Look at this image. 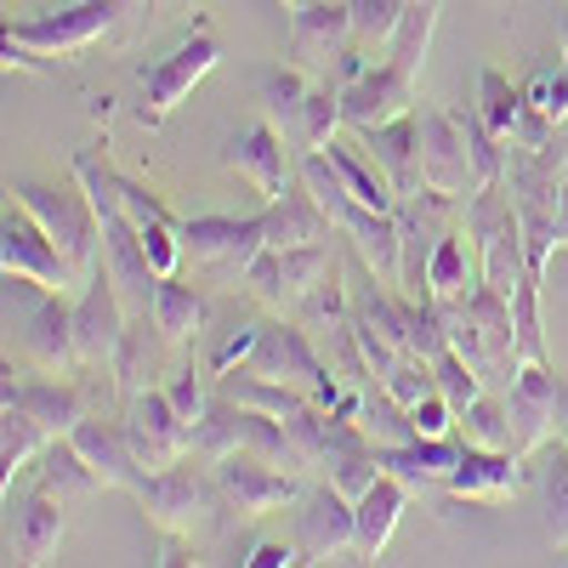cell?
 Here are the masks:
<instances>
[{"instance_id": "obj_1", "label": "cell", "mask_w": 568, "mask_h": 568, "mask_svg": "<svg viewBox=\"0 0 568 568\" xmlns=\"http://www.w3.org/2000/svg\"><path fill=\"white\" fill-rule=\"evenodd\" d=\"M200 460V455H194ZM194 460H176V466H165V471H142L136 478V506L149 511V524L160 529V535H171V540H187V535H200L205 524H211V511L216 506H227L222 500V484H216V471H200Z\"/></svg>"}, {"instance_id": "obj_2", "label": "cell", "mask_w": 568, "mask_h": 568, "mask_svg": "<svg viewBox=\"0 0 568 568\" xmlns=\"http://www.w3.org/2000/svg\"><path fill=\"white\" fill-rule=\"evenodd\" d=\"M466 233H471V245H478L484 284L511 296L517 284L529 278V262H524V211H517L506 182H489L466 200Z\"/></svg>"}, {"instance_id": "obj_3", "label": "cell", "mask_w": 568, "mask_h": 568, "mask_svg": "<svg viewBox=\"0 0 568 568\" xmlns=\"http://www.w3.org/2000/svg\"><path fill=\"white\" fill-rule=\"evenodd\" d=\"M18 194V205L52 233V245L74 262V273L80 278H91L103 262H98V245H103V216H98V205H91V194L74 182V187H40V182H18L12 187Z\"/></svg>"}, {"instance_id": "obj_4", "label": "cell", "mask_w": 568, "mask_h": 568, "mask_svg": "<svg viewBox=\"0 0 568 568\" xmlns=\"http://www.w3.org/2000/svg\"><path fill=\"white\" fill-rule=\"evenodd\" d=\"M329 273H336V245H302V251H262L245 267V284H251V296L267 313L296 318L302 302L318 291Z\"/></svg>"}, {"instance_id": "obj_5", "label": "cell", "mask_w": 568, "mask_h": 568, "mask_svg": "<svg viewBox=\"0 0 568 568\" xmlns=\"http://www.w3.org/2000/svg\"><path fill=\"white\" fill-rule=\"evenodd\" d=\"M0 267H7V284H34L40 296H63L74 284H85L74 273V262L52 245V233H45L23 205L7 211V222H0Z\"/></svg>"}, {"instance_id": "obj_6", "label": "cell", "mask_w": 568, "mask_h": 568, "mask_svg": "<svg viewBox=\"0 0 568 568\" xmlns=\"http://www.w3.org/2000/svg\"><path fill=\"white\" fill-rule=\"evenodd\" d=\"M222 63V45H216V34L211 29H194L176 52H165L154 69H142V109H136V120L142 125H165L182 103H187V91H194L211 69Z\"/></svg>"}, {"instance_id": "obj_7", "label": "cell", "mask_w": 568, "mask_h": 568, "mask_svg": "<svg viewBox=\"0 0 568 568\" xmlns=\"http://www.w3.org/2000/svg\"><path fill=\"white\" fill-rule=\"evenodd\" d=\"M415 131H420V182L444 200H471L478 194V171H471V149H466V125L455 109L420 103L415 109Z\"/></svg>"}, {"instance_id": "obj_8", "label": "cell", "mask_w": 568, "mask_h": 568, "mask_svg": "<svg viewBox=\"0 0 568 568\" xmlns=\"http://www.w3.org/2000/svg\"><path fill=\"white\" fill-rule=\"evenodd\" d=\"M353 52V12L329 7V0H307L291 12V34H284V63L302 69L307 80H336V63Z\"/></svg>"}, {"instance_id": "obj_9", "label": "cell", "mask_w": 568, "mask_h": 568, "mask_svg": "<svg viewBox=\"0 0 568 568\" xmlns=\"http://www.w3.org/2000/svg\"><path fill=\"white\" fill-rule=\"evenodd\" d=\"M103 34H114V0H74V7L34 12V18L7 23V40L29 45V52H40V58L85 52V45H98Z\"/></svg>"}, {"instance_id": "obj_10", "label": "cell", "mask_w": 568, "mask_h": 568, "mask_svg": "<svg viewBox=\"0 0 568 568\" xmlns=\"http://www.w3.org/2000/svg\"><path fill=\"white\" fill-rule=\"evenodd\" d=\"M216 484H222V500H227L233 517H273V511L302 500L296 471H284V466H273V460H262L251 449L216 460Z\"/></svg>"}, {"instance_id": "obj_11", "label": "cell", "mask_w": 568, "mask_h": 568, "mask_svg": "<svg viewBox=\"0 0 568 568\" xmlns=\"http://www.w3.org/2000/svg\"><path fill=\"white\" fill-rule=\"evenodd\" d=\"M125 438H131L142 471H165V466H176L187 449H194V426L176 415L165 387H149V393L125 398Z\"/></svg>"}, {"instance_id": "obj_12", "label": "cell", "mask_w": 568, "mask_h": 568, "mask_svg": "<svg viewBox=\"0 0 568 568\" xmlns=\"http://www.w3.org/2000/svg\"><path fill=\"white\" fill-rule=\"evenodd\" d=\"M176 227H182V251H187V262H194V267L245 273L267 251L262 216H187Z\"/></svg>"}, {"instance_id": "obj_13", "label": "cell", "mask_w": 568, "mask_h": 568, "mask_svg": "<svg viewBox=\"0 0 568 568\" xmlns=\"http://www.w3.org/2000/svg\"><path fill=\"white\" fill-rule=\"evenodd\" d=\"M125 324H131V313H125V302H120V291H114V278L98 267V273L80 284V302H74L80 364H85V369H109L114 353H120V342H125Z\"/></svg>"}, {"instance_id": "obj_14", "label": "cell", "mask_w": 568, "mask_h": 568, "mask_svg": "<svg viewBox=\"0 0 568 568\" xmlns=\"http://www.w3.org/2000/svg\"><path fill=\"white\" fill-rule=\"evenodd\" d=\"M63 529H69V500H58L52 489H29V495H7V562H18V568H34V562H45L58 551V540H63Z\"/></svg>"}, {"instance_id": "obj_15", "label": "cell", "mask_w": 568, "mask_h": 568, "mask_svg": "<svg viewBox=\"0 0 568 568\" xmlns=\"http://www.w3.org/2000/svg\"><path fill=\"white\" fill-rule=\"evenodd\" d=\"M284 142L291 136H284L273 120H256L222 149V165L240 171V182H251L262 200H278V194L296 187V165H291V149H284Z\"/></svg>"}, {"instance_id": "obj_16", "label": "cell", "mask_w": 568, "mask_h": 568, "mask_svg": "<svg viewBox=\"0 0 568 568\" xmlns=\"http://www.w3.org/2000/svg\"><path fill=\"white\" fill-rule=\"evenodd\" d=\"M557 404H562V387H557V369L551 364H524L506 382V409H511V449L517 455H535L551 426H557Z\"/></svg>"}, {"instance_id": "obj_17", "label": "cell", "mask_w": 568, "mask_h": 568, "mask_svg": "<svg viewBox=\"0 0 568 568\" xmlns=\"http://www.w3.org/2000/svg\"><path fill=\"white\" fill-rule=\"evenodd\" d=\"M420 103H415V74H404L398 63H375L364 80H353V85H342V120H347V131H382V125H393V120H404V114H415Z\"/></svg>"}, {"instance_id": "obj_18", "label": "cell", "mask_w": 568, "mask_h": 568, "mask_svg": "<svg viewBox=\"0 0 568 568\" xmlns=\"http://www.w3.org/2000/svg\"><path fill=\"white\" fill-rule=\"evenodd\" d=\"M296 546L307 562H329V557H347L358 551V511L353 500L336 489V484H324L302 500V524H296Z\"/></svg>"}, {"instance_id": "obj_19", "label": "cell", "mask_w": 568, "mask_h": 568, "mask_svg": "<svg viewBox=\"0 0 568 568\" xmlns=\"http://www.w3.org/2000/svg\"><path fill=\"white\" fill-rule=\"evenodd\" d=\"M318 471H324V484H336L347 500H358L375 478H382V444H375L358 420L329 415V438H324Z\"/></svg>"}, {"instance_id": "obj_20", "label": "cell", "mask_w": 568, "mask_h": 568, "mask_svg": "<svg viewBox=\"0 0 568 568\" xmlns=\"http://www.w3.org/2000/svg\"><path fill=\"white\" fill-rule=\"evenodd\" d=\"M262 233H267V251H302V245H329L336 240V222H329V211L313 200V187H291V194L267 200L262 211Z\"/></svg>"}, {"instance_id": "obj_21", "label": "cell", "mask_w": 568, "mask_h": 568, "mask_svg": "<svg viewBox=\"0 0 568 568\" xmlns=\"http://www.w3.org/2000/svg\"><path fill=\"white\" fill-rule=\"evenodd\" d=\"M517 489H524V455L517 449H471V444L444 484L449 500H511Z\"/></svg>"}, {"instance_id": "obj_22", "label": "cell", "mask_w": 568, "mask_h": 568, "mask_svg": "<svg viewBox=\"0 0 568 568\" xmlns=\"http://www.w3.org/2000/svg\"><path fill=\"white\" fill-rule=\"evenodd\" d=\"M466 444L460 438H409V444H393L382 449V471H393V478L409 489V495H444L449 471L460 466Z\"/></svg>"}, {"instance_id": "obj_23", "label": "cell", "mask_w": 568, "mask_h": 568, "mask_svg": "<svg viewBox=\"0 0 568 568\" xmlns=\"http://www.w3.org/2000/svg\"><path fill=\"white\" fill-rule=\"evenodd\" d=\"M69 444L91 460V471L103 478V489H136L142 460H136V449H131V438H125V420L114 426V420L85 415V420L74 426V433H69Z\"/></svg>"}, {"instance_id": "obj_24", "label": "cell", "mask_w": 568, "mask_h": 568, "mask_svg": "<svg viewBox=\"0 0 568 568\" xmlns=\"http://www.w3.org/2000/svg\"><path fill=\"white\" fill-rule=\"evenodd\" d=\"M176 347H171V336L154 324V313H136L131 324H125V342H120V353H114V382H120V393L131 398V393H149L154 382H160V369H165V358H171Z\"/></svg>"}, {"instance_id": "obj_25", "label": "cell", "mask_w": 568, "mask_h": 568, "mask_svg": "<svg viewBox=\"0 0 568 568\" xmlns=\"http://www.w3.org/2000/svg\"><path fill=\"white\" fill-rule=\"evenodd\" d=\"M0 404H18L23 415H34L45 426V438H69L74 426L85 420V398L69 382H18V369L7 364V398Z\"/></svg>"}, {"instance_id": "obj_26", "label": "cell", "mask_w": 568, "mask_h": 568, "mask_svg": "<svg viewBox=\"0 0 568 568\" xmlns=\"http://www.w3.org/2000/svg\"><path fill=\"white\" fill-rule=\"evenodd\" d=\"M29 364H40L45 375H74L80 364V342H74V307L63 296H45L34 324H29Z\"/></svg>"}, {"instance_id": "obj_27", "label": "cell", "mask_w": 568, "mask_h": 568, "mask_svg": "<svg viewBox=\"0 0 568 568\" xmlns=\"http://www.w3.org/2000/svg\"><path fill=\"white\" fill-rule=\"evenodd\" d=\"M471 233L466 227H449L444 240H438V251H433V262H426V291H433V302L444 307V302H460V296H471L484 284V262H478V245H466Z\"/></svg>"}, {"instance_id": "obj_28", "label": "cell", "mask_w": 568, "mask_h": 568, "mask_svg": "<svg viewBox=\"0 0 568 568\" xmlns=\"http://www.w3.org/2000/svg\"><path fill=\"white\" fill-rule=\"evenodd\" d=\"M364 142H369V160L387 171V182L398 187V200H415V194H426V182H420V131H415V114H404V120H393V125H382V131H364Z\"/></svg>"}, {"instance_id": "obj_29", "label": "cell", "mask_w": 568, "mask_h": 568, "mask_svg": "<svg viewBox=\"0 0 568 568\" xmlns=\"http://www.w3.org/2000/svg\"><path fill=\"white\" fill-rule=\"evenodd\" d=\"M404 506H409V489L393 478V471H382V478L353 500V511H358V557H382L387 551Z\"/></svg>"}, {"instance_id": "obj_30", "label": "cell", "mask_w": 568, "mask_h": 568, "mask_svg": "<svg viewBox=\"0 0 568 568\" xmlns=\"http://www.w3.org/2000/svg\"><path fill=\"white\" fill-rule=\"evenodd\" d=\"M34 484L40 489H52L58 500H69V506H80V500H91L103 489V478L91 471V460L69 444V438H52L40 449V460H34Z\"/></svg>"}, {"instance_id": "obj_31", "label": "cell", "mask_w": 568, "mask_h": 568, "mask_svg": "<svg viewBox=\"0 0 568 568\" xmlns=\"http://www.w3.org/2000/svg\"><path fill=\"white\" fill-rule=\"evenodd\" d=\"M222 398H233L240 409H262V415H278V420H296L302 409H313V398L291 382H273V375H256V369H233L216 382Z\"/></svg>"}, {"instance_id": "obj_32", "label": "cell", "mask_w": 568, "mask_h": 568, "mask_svg": "<svg viewBox=\"0 0 568 568\" xmlns=\"http://www.w3.org/2000/svg\"><path fill=\"white\" fill-rule=\"evenodd\" d=\"M324 160L336 165V176L347 182V194L358 200V205H369V211H398V187L387 182V171L375 165L369 154H358V149H347V142L336 136L324 149Z\"/></svg>"}, {"instance_id": "obj_33", "label": "cell", "mask_w": 568, "mask_h": 568, "mask_svg": "<svg viewBox=\"0 0 568 568\" xmlns=\"http://www.w3.org/2000/svg\"><path fill=\"white\" fill-rule=\"evenodd\" d=\"M205 296L187 291L182 278H160V296H154V324L171 336V347H194L205 336Z\"/></svg>"}, {"instance_id": "obj_34", "label": "cell", "mask_w": 568, "mask_h": 568, "mask_svg": "<svg viewBox=\"0 0 568 568\" xmlns=\"http://www.w3.org/2000/svg\"><path fill=\"white\" fill-rule=\"evenodd\" d=\"M240 449H245V409L216 393L211 409L194 420V455H200L205 466H216V460L240 455Z\"/></svg>"}, {"instance_id": "obj_35", "label": "cell", "mask_w": 568, "mask_h": 568, "mask_svg": "<svg viewBox=\"0 0 568 568\" xmlns=\"http://www.w3.org/2000/svg\"><path fill=\"white\" fill-rule=\"evenodd\" d=\"M45 444H52V438H45V426H40L34 415H23L18 404H0V471H7L0 484L12 489V478L40 460Z\"/></svg>"}, {"instance_id": "obj_36", "label": "cell", "mask_w": 568, "mask_h": 568, "mask_svg": "<svg viewBox=\"0 0 568 568\" xmlns=\"http://www.w3.org/2000/svg\"><path fill=\"white\" fill-rule=\"evenodd\" d=\"M318 80H307L302 69H273V74H262V109H267V120L296 142V131H302V109H307V91H313Z\"/></svg>"}, {"instance_id": "obj_37", "label": "cell", "mask_w": 568, "mask_h": 568, "mask_svg": "<svg viewBox=\"0 0 568 568\" xmlns=\"http://www.w3.org/2000/svg\"><path fill=\"white\" fill-rule=\"evenodd\" d=\"M455 438L471 449H511V409L500 393H484L478 404H466L455 415Z\"/></svg>"}, {"instance_id": "obj_38", "label": "cell", "mask_w": 568, "mask_h": 568, "mask_svg": "<svg viewBox=\"0 0 568 568\" xmlns=\"http://www.w3.org/2000/svg\"><path fill=\"white\" fill-rule=\"evenodd\" d=\"M438 7L444 0H409V12L387 45V63H398L404 74L420 80V63H426V45H433V29H438Z\"/></svg>"}, {"instance_id": "obj_39", "label": "cell", "mask_w": 568, "mask_h": 568, "mask_svg": "<svg viewBox=\"0 0 568 568\" xmlns=\"http://www.w3.org/2000/svg\"><path fill=\"white\" fill-rule=\"evenodd\" d=\"M347 12H353V45H364V52H382L387 58V45L409 12V0H347Z\"/></svg>"}, {"instance_id": "obj_40", "label": "cell", "mask_w": 568, "mask_h": 568, "mask_svg": "<svg viewBox=\"0 0 568 568\" xmlns=\"http://www.w3.org/2000/svg\"><path fill=\"white\" fill-rule=\"evenodd\" d=\"M511 324H517V353H524V364H551L546 324H540V284L535 278H524L511 291Z\"/></svg>"}, {"instance_id": "obj_41", "label": "cell", "mask_w": 568, "mask_h": 568, "mask_svg": "<svg viewBox=\"0 0 568 568\" xmlns=\"http://www.w3.org/2000/svg\"><path fill=\"white\" fill-rule=\"evenodd\" d=\"M478 98H484V103H478V120H484L495 136L511 142V120H517V109H524V91H517L500 69H484V74H478Z\"/></svg>"}, {"instance_id": "obj_42", "label": "cell", "mask_w": 568, "mask_h": 568, "mask_svg": "<svg viewBox=\"0 0 568 568\" xmlns=\"http://www.w3.org/2000/svg\"><path fill=\"white\" fill-rule=\"evenodd\" d=\"M433 375H438V393H444V398L455 404V415H460L466 404H478V398L489 393V387H484V375L471 369V364H466V358H460L455 347H449L444 358H433Z\"/></svg>"}, {"instance_id": "obj_43", "label": "cell", "mask_w": 568, "mask_h": 568, "mask_svg": "<svg viewBox=\"0 0 568 568\" xmlns=\"http://www.w3.org/2000/svg\"><path fill=\"white\" fill-rule=\"evenodd\" d=\"M307 329H329V324H342V318H353V296H347V284H342V267L329 273L318 291L302 302V313H296Z\"/></svg>"}, {"instance_id": "obj_44", "label": "cell", "mask_w": 568, "mask_h": 568, "mask_svg": "<svg viewBox=\"0 0 568 568\" xmlns=\"http://www.w3.org/2000/svg\"><path fill=\"white\" fill-rule=\"evenodd\" d=\"M182 216H160V222H142L136 233H142V251H149V262H154V273L160 278H176V267H182V227H176Z\"/></svg>"}, {"instance_id": "obj_45", "label": "cell", "mask_w": 568, "mask_h": 568, "mask_svg": "<svg viewBox=\"0 0 568 568\" xmlns=\"http://www.w3.org/2000/svg\"><path fill=\"white\" fill-rule=\"evenodd\" d=\"M256 342H262V324H233L227 336L205 353V375H211V382H222V375L245 369V364H251V353H256Z\"/></svg>"}, {"instance_id": "obj_46", "label": "cell", "mask_w": 568, "mask_h": 568, "mask_svg": "<svg viewBox=\"0 0 568 568\" xmlns=\"http://www.w3.org/2000/svg\"><path fill=\"white\" fill-rule=\"evenodd\" d=\"M160 387H165V398L176 404V415H182L187 426H194V420H200V415L211 409V398H205V375H200L194 364H176V369L165 375Z\"/></svg>"}, {"instance_id": "obj_47", "label": "cell", "mask_w": 568, "mask_h": 568, "mask_svg": "<svg viewBox=\"0 0 568 568\" xmlns=\"http://www.w3.org/2000/svg\"><path fill=\"white\" fill-rule=\"evenodd\" d=\"M524 98H529L540 114H551V120L562 125V120H568V74H562V63H557V69H540V74L529 80Z\"/></svg>"}, {"instance_id": "obj_48", "label": "cell", "mask_w": 568, "mask_h": 568, "mask_svg": "<svg viewBox=\"0 0 568 568\" xmlns=\"http://www.w3.org/2000/svg\"><path fill=\"white\" fill-rule=\"evenodd\" d=\"M409 420H415V438H455V404H449L444 393L420 398V404L409 409Z\"/></svg>"}, {"instance_id": "obj_49", "label": "cell", "mask_w": 568, "mask_h": 568, "mask_svg": "<svg viewBox=\"0 0 568 568\" xmlns=\"http://www.w3.org/2000/svg\"><path fill=\"white\" fill-rule=\"evenodd\" d=\"M546 142H557V120L540 114L524 98V109H517V120H511V149H546Z\"/></svg>"}, {"instance_id": "obj_50", "label": "cell", "mask_w": 568, "mask_h": 568, "mask_svg": "<svg viewBox=\"0 0 568 568\" xmlns=\"http://www.w3.org/2000/svg\"><path fill=\"white\" fill-rule=\"evenodd\" d=\"M546 535L557 546H568V449L562 460L551 466V495H546Z\"/></svg>"}, {"instance_id": "obj_51", "label": "cell", "mask_w": 568, "mask_h": 568, "mask_svg": "<svg viewBox=\"0 0 568 568\" xmlns=\"http://www.w3.org/2000/svg\"><path fill=\"white\" fill-rule=\"evenodd\" d=\"M245 562H251V568H291V562H307V557H302L296 540H262Z\"/></svg>"}, {"instance_id": "obj_52", "label": "cell", "mask_w": 568, "mask_h": 568, "mask_svg": "<svg viewBox=\"0 0 568 568\" xmlns=\"http://www.w3.org/2000/svg\"><path fill=\"white\" fill-rule=\"evenodd\" d=\"M149 12H154V0H114V40H125Z\"/></svg>"}, {"instance_id": "obj_53", "label": "cell", "mask_w": 568, "mask_h": 568, "mask_svg": "<svg viewBox=\"0 0 568 568\" xmlns=\"http://www.w3.org/2000/svg\"><path fill=\"white\" fill-rule=\"evenodd\" d=\"M375 63H369V52H364V45H353V52L336 63V85H353V80H364Z\"/></svg>"}, {"instance_id": "obj_54", "label": "cell", "mask_w": 568, "mask_h": 568, "mask_svg": "<svg viewBox=\"0 0 568 568\" xmlns=\"http://www.w3.org/2000/svg\"><path fill=\"white\" fill-rule=\"evenodd\" d=\"M557 63H562V74H568V23H562V52H557Z\"/></svg>"}, {"instance_id": "obj_55", "label": "cell", "mask_w": 568, "mask_h": 568, "mask_svg": "<svg viewBox=\"0 0 568 568\" xmlns=\"http://www.w3.org/2000/svg\"><path fill=\"white\" fill-rule=\"evenodd\" d=\"M562 251H568V205H562Z\"/></svg>"}, {"instance_id": "obj_56", "label": "cell", "mask_w": 568, "mask_h": 568, "mask_svg": "<svg viewBox=\"0 0 568 568\" xmlns=\"http://www.w3.org/2000/svg\"><path fill=\"white\" fill-rule=\"evenodd\" d=\"M284 7H291V12H296V7H307V0H284Z\"/></svg>"}, {"instance_id": "obj_57", "label": "cell", "mask_w": 568, "mask_h": 568, "mask_svg": "<svg viewBox=\"0 0 568 568\" xmlns=\"http://www.w3.org/2000/svg\"><path fill=\"white\" fill-rule=\"evenodd\" d=\"M154 7H160V0H154Z\"/></svg>"}, {"instance_id": "obj_58", "label": "cell", "mask_w": 568, "mask_h": 568, "mask_svg": "<svg viewBox=\"0 0 568 568\" xmlns=\"http://www.w3.org/2000/svg\"><path fill=\"white\" fill-rule=\"evenodd\" d=\"M562 449H568V444H562Z\"/></svg>"}]
</instances>
